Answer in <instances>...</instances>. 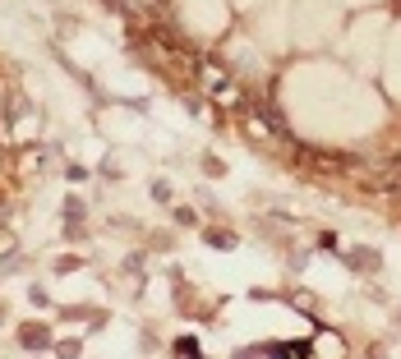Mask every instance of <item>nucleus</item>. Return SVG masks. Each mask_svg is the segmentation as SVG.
I'll list each match as a JSON object with an SVG mask.
<instances>
[{
  "instance_id": "f257e3e1",
  "label": "nucleus",
  "mask_w": 401,
  "mask_h": 359,
  "mask_svg": "<svg viewBox=\"0 0 401 359\" xmlns=\"http://www.w3.org/2000/svg\"><path fill=\"white\" fill-rule=\"evenodd\" d=\"M249 355H309V341H291V346H259V350H249Z\"/></svg>"
},
{
  "instance_id": "f03ea898",
  "label": "nucleus",
  "mask_w": 401,
  "mask_h": 359,
  "mask_svg": "<svg viewBox=\"0 0 401 359\" xmlns=\"http://www.w3.org/2000/svg\"><path fill=\"white\" fill-rule=\"evenodd\" d=\"M207 244H217V249H231L235 240H231V235H217V231H207Z\"/></svg>"
}]
</instances>
